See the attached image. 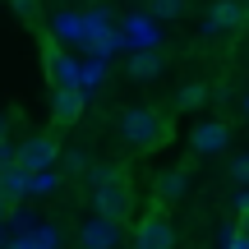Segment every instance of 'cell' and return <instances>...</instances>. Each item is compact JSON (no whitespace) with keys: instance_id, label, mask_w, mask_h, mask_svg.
Returning a JSON list of instances; mask_svg holds the SVG:
<instances>
[{"instance_id":"cell-1","label":"cell","mask_w":249,"mask_h":249,"mask_svg":"<svg viewBox=\"0 0 249 249\" xmlns=\"http://www.w3.org/2000/svg\"><path fill=\"white\" fill-rule=\"evenodd\" d=\"M88 185H92V208H97V217H107V222L120 226L124 217L134 213V194H129V180H124L120 166H92Z\"/></svg>"},{"instance_id":"cell-2","label":"cell","mask_w":249,"mask_h":249,"mask_svg":"<svg viewBox=\"0 0 249 249\" xmlns=\"http://www.w3.org/2000/svg\"><path fill=\"white\" fill-rule=\"evenodd\" d=\"M166 134H171V124H166L161 111H152V107H129V111H120V139L129 143L134 152L161 148Z\"/></svg>"},{"instance_id":"cell-3","label":"cell","mask_w":249,"mask_h":249,"mask_svg":"<svg viewBox=\"0 0 249 249\" xmlns=\"http://www.w3.org/2000/svg\"><path fill=\"white\" fill-rule=\"evenodd\" d=\"M120 42H124V51H161V23H152L143 9H134V14H124L120 18Z\"/></svg>"},{"instance_id":"cell-4","label":"cell","mask_w":249,"mask_h":249,"mask_svg":"<svg viewBox=\"0 0 249 249\" xmlns=\"http://www.w3.org/2000/svg\"><path fill=\"white\" fill-rule=\"evenodd\" d=\"M14 161L28 171V176H37V171H55V161H60V143H55L51 134H28V139L18 143Z\"/></svg>"},{"instance_id":"cell-5","label":"cell","mask_w":249,"mask_h":249,"mask_svg":"<svg viewBox=\"0 0 249 249\" xmlns=\"http://www.w3.org/2000/svg\"><path fill=\"white\" fill-rule=\"evenodd\" d=\"M51 46L88 51V18H83V9H55L51 14Z\"/></svg>"},{"instance_id":"cell-6","label":"cell","mask_w":249,"mask_h":249,"mask_svg":"<svg viewBox=\"0 0 249 249\" xmlns=\"http://www.w3.org/2000/svg\"><path fill=\"white\" fill-rule=\"evenodd\" d=\"M134 249H176V226H171L166 208H152L134 226Z\"/></svg>"},{"instance_id":"cell-7","label":"cell","mask_w":249,"mask_h":249,"mask_svg":"<svg viewBox=\"0 0 249 249\" xmlns=\"http://www.w3.org/2000/svg\"><path fill=\"white\" fill-rule=\"evenodd\" d=\"M226 143H231V124L226 120H203L189 129V148L198 157H217V152H226Z\"/></svg>"},{"instance_id":"cell-8","label":"cell","mask_w":249,"mask_h":249,"mask_svg":"<svg viewBox=\"0 0 249 249\" xmlns=\"http://www.w3.org/2000/svg\"><path fill=\"white\" fill-rule=\"evenodd\" d=\"M46 70H51V83L55 88H79V74H83V60L70 51H60V46H51L46 51Z\"/></svg>"},{"instance_id":"cell-9","label":"cell","mask_w":249,"mask_h":249,"mask_svg":"<svg viewBox=\"0 0 249 249\" xmlns=\"http://www.w3.org/2000/svg\"><path fill=\"white\" fill-rule=\"evenodd\" d=\"M79 245L83 249H120V226L107 222V217H88L79 231Z\"/></svg>"},{"instance_id":"cell-10","label":"cell","mask_w":249,"mask_h":249,"mask_svg":"<svg viewBox=\"0 0 249 249\" xmlns=\"http://www.w3.org/2000/svg\"><path fill=\"white\" fill-rule=\"evenodd\" d=\"M240 23H245V5H231V0H222V5L208 9L203 33H208V37H226V33H235Z\"/></svg>"},{"instance_id":"cell-11","label":"cell","mask_w":249,"mask_h":249,"mask_svg":"<svg viewBox=\"0 0 249 249\" xmlns=\"http://www.w3.org/2000/svg\"><path fill=\"white\" fill-rule=\"evenodd\" d=\"M83 107H88V97H83L79 88H55V97H51V116L55 124H74L83 116Z\"/></svg>"},{"instance_id":"cell-12","label":"cell","mask_w":249,"mask_h":249,"mask_svg":"<svg viewBox=\"0 0 249 249\" xmlns=\"http://www.w3.org/2000/svg\"><path fill=\"white\" fill-rule=\"evenodd\" d=\"M185 166H171V171H161L157 176V185H152V194H157V203H176L180 194H185Z\"/></svg>"},{"instance_id":"cell-13","label":"cell","mask_w":249,"mask_h":249,"mask_svg":"<svg viewBox=\"0 0 249 249\" xmlns=\"http://www.w3.org/2000/svg\"><path fill=\"white\" fill-rule=\"evenodd\" d=\"M161 70H166V60H161V51H134V55H129V79H139V83L157 79Z\"/></svg>"},{"instance_id":"cell-14","label":"cell","mask_w":249,"mask_h":249,"mask_svg":"<svg viewBox=\"0 0 249 249\" xmlns=\"http://www.w3.org/2000/svg\"><path fill=\"white\" fill-rule=\"evenodd\" d=\"M28 180H33V176H28L18 161H14L9 171H0V198H5V203H14V198H28Z\"/></svg>"},{"instance_id":"cell-15","label":"cell","mask_w":249,"mask_h":249,"mask_svg":"<svg viewBox=\"0 0 249 249\" xmlns=\"http://www.w3.org/2000/svg\"><path fill=\"white\" fill-rule=\"evenodd\" d=\"M102 79H107V60H97V55H88V60H83V74H79V92L88 97V92L97 88Z\"/></svg>"},{"instance_id":"cell-16","label":"cell","mask_w":249,"mask_h":249,"mask_svg":"<svg viewBox=\"0 0 249 249\" xmlns=\"http://www.w3.org/2000/svg\"><path fill=\"white\" fill-rule=\"evenodd\" d=\"M208 97H213V92H208V83H185V88L176 92V107H180V111H198Z\"/></svg>"},{"instance_id":"cell-17","label":"cell","mask_w":249,"mask_h":249,"mask_svg":"<svg viewBox=\"0 0 249 249\" xmlns=\"http://www.w3.org/2000/svg\"><path fill=\"white\" fill-rule=\"evenodd\" d=\"M55 189H60V176H55V171H37V176L28 180V198H51Z\"/></svg>"},{"instance_id":"cell-18","label":"cell","mask_w":249,"mask_h":249,"mask_svg":"<svg viewBox=\"0 0 249 249\" xmlns=\"http://www.w3.org/2000/svg\"><path fill=\"white\" fill-rule=\"evenodd\" d=\"M143 14H148L152 23H161V18H180V14H185V5H180V0H152Z\"/></svg>"},{"instance_id":"cell-19","label":"cell","mask_w":249,"mask_h":249,"mask_svg":"<svg viewBox=\"0 0 249 249\" xmlns=\"http://www.w3.org/2000/svg\"><path fill=\"white\" fill-rule=\"evenodd\" d=\"M231 180H235V189H249V152L231 161Z\"/></svg>"},{"instance_id":"cell-20","label":"cell","mask_w":249,"mask_h":249,"mask_svg":"<svg viewBox=\"0 0 249 249\" xmlns=\"http://www.w3.org/2000/svg\"><path fill=\"white\" fill-rule=\"evenodd\" d=\"M65 171H74V176H88V171H92V161L83 157V152H65Z\"/></svg>"},{"instance_id":"cell-21","label":"cell","mask_w":249,"mask_h":249,"mask_svg":"<svg viewBox=\"0 0 249 249\" xmlns=\"http://www.w3.org/2000/svg\"><path fill=\"white\" fill-rule=\"evenodd\" d=\"M222 249H249V231H235L231 240H222Z\"/></svg>"},{"instance_id":"cell-22","label":"cell","mask_w":249,"mask_h":249,"mask_svg":"<svg viewBox=\"0 0 249 249\" xmlns=\"http://www.w3.org/2000/svg\"><path fill=\"white\" fill-rule=\"evenodd\" d=\"M14 166V148H9V143H0V171H9Z\"/></svg>"},{"instance_id":"cell-23","label":"cell","mask_w":249,"mask_h":249,"mask_svg":"<svg viewBox=\"0 0 249 249\" xmlns=\"http://www.w3.org/2000/svg\"><path fill=\"white\" fill-rule=\"evenodd\" d=\"M5 129H9V120H5V116H0V143H5Z\"/></svg>"},{"instance_id":"cell-24","label":"cell","mask_w":249,"mask_h":249,"mask_svg":"<svg viewBox=\"0 0 249 249\" xmlns=\"http://www.w3.org/2000/svg\"><path fill=\"white\" fill-rule=\"evenodd\" d=\"M240 107H245V116H249V92H245V102H240Z\"/></svg>"},{"instance_id":"cell-25","label":"cell","mask_w":249,"mask_h":249,"mask_svg":"<svg viewBox=\"0 0 249 249\" xmlns=\"http://www.w3.org/2000/svg\"><path fill=\"white\" fill-rule=\"evenodd\" d=\"M245 18H249V5H245Z\"/></svg>"}]
</instances>
